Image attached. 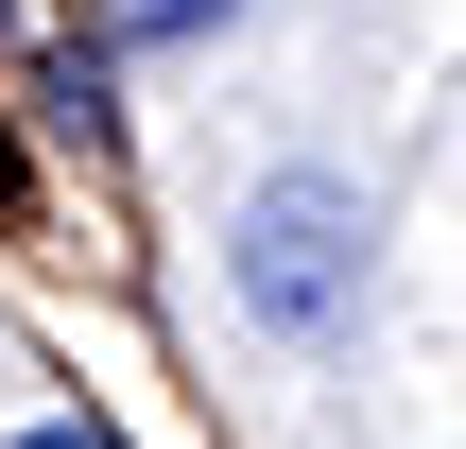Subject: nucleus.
Masks as SVG:
<instances>
[{"label": "nucleus", "mask_w": 466, "mask_h": 449, "mask_svg": "<svg viewBox=\"0 0 466 449\" xmlns=\"http://www.w3.org/2000/svg\"><path fill=\"white\" fill-rule=\"evenodd\" d=\"M363 277H380V208L346 190V173H259L242 190V225H225V294H242V329H277V346H346L363 329Z\"/></svg>", "instance_id": "f257e3e1"}, {"label": "nucleus", "mask_w": 466, "mask_h": 449, "mask_svg": "<svg viewBox=\"0 0 466 449\" xmlns=\"http://www.w3.org/2000/svg\"><path fill=\"white\" fill-rule=\"evenodd\" d=\"M35 104H52V138H104V121H121V104H104V52H52Z\"/></svg>", "instance_id": "f03ea898"}, {"label": "nucleus", "mask_w": 466, "mask_h": 449, "mask_svg": "<svg viewBox=\"0 0 466 449\" xmlns=\"http://www.w3.org/2000/svg\"><path fill=\"white\" fill-rule=\"evenodd\" d=\"M225 17H242V0H121V35H138V52H190V35H225Z\"/></svg>", "instance_id": "7ed1b4c3"}, {"label": "nucleus", "mask_w": 466, "mask_h": 449, "mask_svg": "<svg viewBox=\"0 0 466 449\" xmlns=\"http://www.w3.org/2000/svg\"><path fill=\"white\" fill-rule=\"evenodd\" d=\"M17 449H121V433H86V415H35V433H17Z\"/></svg>", "instance_id": "20e7f679"}]
</instances>
